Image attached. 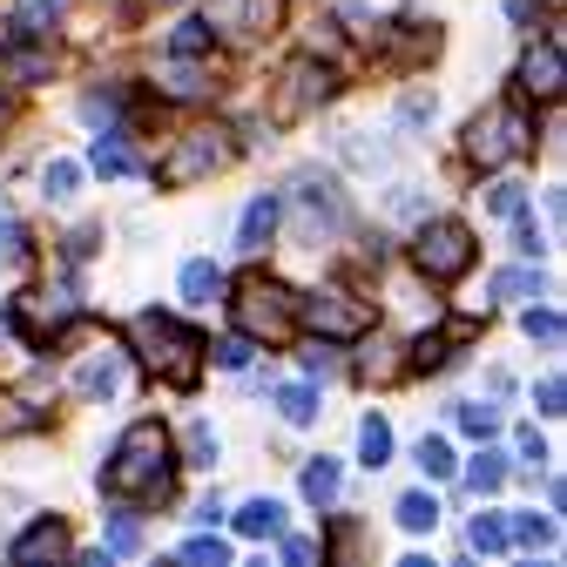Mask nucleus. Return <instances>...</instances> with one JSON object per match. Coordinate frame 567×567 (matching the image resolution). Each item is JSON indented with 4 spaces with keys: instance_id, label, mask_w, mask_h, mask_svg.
I'll use <instances>...</instances> for the list:
<instances>
[{
    "instance_id": "obj_1",
    "label": "nucleus",
    "mask_w": 567,
    "mask_h": 567,
    "mask_svg": "<svg viewBox=\"0 0 567 567\" xmlns=\"http://www.w3.org/2000/svg\"><path fill=\"white\" fill-rule=\"evenodd\" d=\"M102 486L122 493V501H128V493H163L169 486V433L156 419H135L128 433L115 440V460L102 466Z\"/></svg>"
},
{
    "instance_id": "obj_2",
    "label": "nucleus",
    "mask_w": 567,
    "mask_h": 567,
    "mask_svg": "<svg viewBox=\"0 0 567 567\" xmlns=\"http://www.w3.org/2000/svg\"><path fill=\"white\" fill-rule=\"evenodd\" d=\"M527 135H534V115H527L520 102H493V109L473 115V128H466V156L493 169V163L520 156V150H527Z\"/></svg>"
},
{
    "instance_id": "obj_3",
    "label": "nucleus",
    "mask_w": 567,
    "mask_h": 567,
    "mask_svg": "<svg viewBox=\"0 0 567 567\" xmlns=\"http://www.w3.org/2000/svg\"><path fill=\"white\" fill-rule=\"evenodd\" d=\"M237 298H244V305H237V318H244V338H291V324H298V298L284 291V284H264V277H250Z\"/></svg>"
},
{
    "instance_id": "obj_4",
    "label": "nucleus",
    "mask_w": 567,
    "mask_h": 567,
    "mask_svg": "<svg viewBox=\"0 0 567 567\" xmlns=\"http://www.w3.org/2000/svg\"><path fill=\"white\" fill-rule=\"evenodd\" d=\"M412 257H419L425 277H440V284H446V277H460V270L473 264V230L453 224V217H440V224H425V230H419Z\"/></svg>"
},
{
    "instance_id": "obj_5",
    "label": "nucleus",
    "mask_w": 567,
    "mask_h": 567,
    "mask_svg": "<svg viewBox=\"0 0 567 567\" xmlns=\"http://www.w3.org/2000/svg\"><path fill=\"white\" fill-rule=\"evenodd\" d=\"M298 318L318 324L324 338H359V331L372 324V311H365V305H351L344 291H311V298H298Z\"/></svg>"
},
{
    "instance_id": "obj_6",
    "label": "nucleus",
    "mask_w": 567,
    "mask_h": 567,
    "mask_svg": "<svg viewBox=\"0 0 567 567\" xmlns=\"http://www.w3.org/2000/svg\"><path fill=\"white\" fill-rule=\"evenodd\" d=\"M520 89H527V95H560V48H554V41L520 61Z\"/></svg>"
},
{
    "instance_id": "obj_7",
    "label": "nucleus",
    "mask_w": 567,
    "mask_h": 567,
    "mask_svg": "<svg viewBox=\"0 0 567 567\" xmlns=\"http://www.w3.org/2000/svg\"><path fill=\"white\" fill-rule=\"evenodd\" d=\"M217 163H224V150H217L209 135H196V142H183V156L163 169V183H196L203 169H217Z\"/></svg>"
},
{
    "instance_id": "obj_8",
    "label": "nucleus",
    "mask_w": 567,
    "mask_h": 567,
    "mask_svg": "<svg viewBox=\"0 0 567 567\" xmlns=\"http://www.w3.org/2000/svg\"><path fill=\"white\" fill-rule=\"evenodd\" d=\"M270 230H277V196H257V203L244 209V224H237V250H264Z\"/></svg>"
},
{
    "instance_id": "obj_9",
    "label": "nucleus",
    "mask_w": 567,
    "mask_h": 567,
    "mask_svg": "<svg viewBox=\"0 0 567 567\" xmlns=\"http://www.w3.org/2000/svg\"><path fill=\"white\" fill-rule=\"evenodd\" d=\"M48 554H68V527L61 520H41L14 540V560H48Z\"/></svg>"
},
{
    "instance_id": "obj_10",
    "label": "nucleus",
    "mask_w": 567,
    "mask_h": 567,
    "mask_svg": "<svg viewBox=\"0 0 567 567\" xmlns=\"http://www.w3.org/2000/svg\"><path fill=\"white\" fill-rule=\"evenodd\" d=\"M183 298H189V305L224 298V270L209 264V257H189V264H183Z\"/></svg>"
},
{
    "instance_id": "obj_11",
    "label": "nucleus",
    "mask_w": 567,
    "mask_h": 567,
    "mask_svg": "<svg viewBox=\"0 0 567 567\" xmlns=\"http://www.w3.org/2000/svg\"><path fill=\"white\" fill-rule=\"evenodd\" d=\"M237 534H250V540H270V534H284V501H250V507L237 514Z\"/></svg>"
},
{
    "instance_id": "obj_12",
    "label": "nucleus",
    "mask_w": 567,
    "mask_h": 567,
    "mask_svg": "<svg viewBox=\"0 0 567 567\" xmlns=\"http://www.w3.org/2000/svg\"><path fill=\"white\" fill-rule=\"evenodd\" d=\"M291 82H298V95H291V115H298V109H311V102H324V95H331V68L298 61V68H291Z\"/></svg>"
},
{
    "instance_id": "obj_13",
    "label": "nucleus",
    "mask_w": 567,
    "mask_h": 567,
    "mask_svg": "<svg viewBox=\"0 0 567 567\" xmlns=\"http://www.w3.org/2000/svg\"><path fill=\"white\" fill-rule=\"evenodd\" d=\"M399 527L405 534H433L440 527V501H433V493H405V501H399Z\"/></svg>"
},
{
    "instance_id": "obj_14",
    "label": "nucleus",
    "mask_w": 567,
    "mask_h": 567,
    "mask_svg": "<svg viewBox=\"0 0 567 567\" xmlns=\"http://www.w3.org/2000/svg\"><path fill=\"white\" fill-rule=\"evenodd\" d=\"M277 412L291 425H311L318 419V385H277Z\"/></svg>"
},
{
    "instance_id": "obj_15",
    "label": "nucleus",
    "mask_w": 567,
    "mask_h": 567,
    "mask_svg": "<svg viewBox=\"0 0 567 567\" xmlns=\"http://www.w3.org/2000/svg\"><path fill=\"white\" fill-rule=\"evenodd\" d=\"M359 460H365L372 473L392 460V425H385V419H365V425H359Z\"/></svg>"
},
{
    "instance_id": "obj_16",
    "label": "nucleus",
    "mask_w": 567,
    "mask_h": 567,
    "mask_svg": "<svg viewBox=\"0 0 567 567\" xmlns=\"http://www.w3.org/2000/svg\"><path fill=\"white\" fill-rule=\"evenodd\" d=\"M298 486H305V501H318V507H331V501H338V460H311Z\"/></svg>"
},
{
    "instance_id": "obj_17",
    "label": "nucleus",
    "mask_w": 567,
    "mask_h": 567,
    "mask_svg": "<svg viewBox=\"0 0 567 567\" xmlns=\"http://www.w3.org/2000/svg\"><path fill=\"white\" fill-rule=\"evenodd\" d=\"M277 14V0H209V21H270Z\"/></svg>"
},
{
    "instance_id": "obj_18",
    "label": "nucleus",
    "mask_w": 567,
    "mask_h": 567,
    "mask_svg": "<svg viewBox=\"0 0 567 567\" xmlns=\"http://www.w3.org/2000/svg\"><path fill=\"white\" fill-rule=\"evenodd\" d=\"M466 547H473V554H507V520L480 514V520L466 527Z\"/></svg>"
},
{
    "instance_id": "obj_19",
    "label": "nucleus",
    "mask_w": 567,
    "mask_h": 567,
    "mask_svg": "<svg viewBox=\"0 0 567 567\" xmlns=\"http://www.w3.org/2000/svg\"><path fill=\"white\" fill-rule=\"evenodd\" d=\"M75 385H82L89 399H95V392H115V385H122V359H115V351H109V359L82 365V379H75Z\"/></svg>"
},
{
    "instance_id": "obj_20",
    "label": "nucleus",
    "mask_w": 567,
    "mask_h": 567,
    "mask_svg": "<svg viewBox=\"0 0 567 567\" xmlns=\"http://www.w3.org/2000/svg\"><path fill=\"white\" fill-rule=\"evenodd\" d=\"M501 480H507V466H501V453H480V460L466 466V486H473V493H501Z\"/></svg>"
},
{
    "instance_id": "obj_21",
    "label": "nucleus",
    "mask_w": 567,
    "mask_h": 567,
    "mask_svg": "<svg viewBox=\"0 0 567 567\" xmlns=\"http://www.w3.org/2000/svg\"><path fill=\"white\" fill-rule=\"evenodd\" d=\"M95 169H102V176H128V169H135V156L122 150V135H102V142H95Z\"/></svg>"
},
{
    "instance_id": "obj_22",
    "label": "nucleus",
    "mask_w": 567,
    "mask_h": 567,
    "mask_svg": "<svg viewBox=\"0 0 567 567\" xmlns=\"http://www.w3.org/2000/svg\"><path fill=\"white\" fill-rule=\"evenodd\" d=\"M61 21V0H21V28L28 34H48Z\"/></svg>"
},
{
    "instance_id": "obj_23",
    "label": "nucleus",
    "mask_w": 567,
    "mask_h": 567,
    "mask_svg": "<svg viewBox=\"0 0 567 567\" xmlns=\"http://www.w3.org/2000/svg\"><path fill=\"white\" fill-rule=\"evenodd\" d=\"M419 473L446 480V473H453V446H446V440H419Z\"/></svg>"
},
{
    "instance_id": "obj_24",
    "label": "nucleus",
    "mask_w": 567,
    "mask_h": 567,
    "mask_svg": "<svg viewBox=\"0 0 567 567\" xmlns=\"http://www.w3.org/2000/svg\"><path fill=\"white\" fill-rule=\"evenodd\" d=\"M527 291L540 298V277L534 270H501V277H493V298H527Z\"/></svg>"
},
{
    "instance_id": "obj_25",
    "label": "nucleus",
    "mask_w": 567,
    "mask_h": 567,
    "mask_svg": "<svg viewBox=\"0 0 567 567\" xmlns=\"http://www.w3.org/2000/svg\"><path fill=\"white\" fill-rule=\"evenodd\" d=\"M183 560H189V567H224V560H230V547H224V540H209V534H196V540L183 547Z\"/></svg>"
},
{
    "instance_id": "obj_26",
    "label": "nucleus",
    "mask_w": 567,
    "mask_h": 567,
    "mask_svg": "<svg viewBox=\"0 0 567 567\" xmlns=\"http://www.w3.org/2000/svg\"><path fill=\"white\" fill-rule=\"evenodd\" d=\"M507 540H527V547H547V540H554V520H540V514H520V520L507 527Z\"/></svg>"
},
{
    "instance_id": "obj_27",
    "label": "nucleus",
    "mask_w": 567,
    "mask_h": 567,
    "mask_svg": "<svg viewBox=\"0 0 567 567\" xmlns=\"http://www.w3.org/2000/svg\"><path fill=\"white\" fill-rule=\"evenodd\" d=\"M41 183H48V196H54V203H68V196H75V183H82V169H75V163H48V176H41Z\"/></svg>"
},
{
    "instance_id": "obj_28",
    "label": "nucleus",
    "mask_w": 567,
    "mask_h": 567,
    "mask_svg": "<svg viewBox=\"0 0 567 567\" xmlns=\"http://www.w3.org/2000/svg\"><path fill=\"white\" fill-rule=\"evenodd\" d=\"M460 425L473 440H486V433H501V412H493V405H460Z\"/></svg>"
},
{
    "instance_id": "obj_29",
    "label": "nucleus",
    "mask_w": 567,
    "mask_h": 567,
    "mask_svg": "<svg viewBox=\"0 0 567 567\" xmlns=\"http://www.w3.org/2000/svg\"><path fill=\"white\" fill-rule=\"evenodd\" d=\"M28 257V230L21 224H0V270H14Z\"/></svg>"
},
{
    "instance_id": "obj_30",
    "label": "nucleus",
    "mask_w": 567,
    "mask_h": 567,
    "mask_svg": "<svg viewBox=\"0 0 567 567\" xmlns=\"http://www.w3.org/2000/svg\"><path fill=\"white\" fill-rule=\"evenodd\" d=\"M135 540H142L135 514H115V527H109V547H102V554H135Z\"/></svg>"
},
{
    "instance_id": "obj_31",
    "label": "nucleus",
    "mask_w": 567,
    "mask_h": 567,
    "mask_svg": "<svg viewBox=\"0 0 567 567\" xmlns=\"http://www.w3.org/2000/svg\"><path fill=\"white\" fill-rule=\"evenodd\" d=\"M209 460H217V433L196 419V425H189V466H209Z\"/></svg>"
},
{
    "instance_id": "obj_32",
    "label": "nucleus",
    "mask_w": 567,
    "mask_h": 567,
    "mask_svg": "<svg viewBox=\"0 0 567 567\" xmlns=\"http://www.w3.org/2000/svg\"><path fill=\"white\" fill-rule=\"evenodd\" d=\"M217 365H224V372H244V365H250V338H224V344H217Z\"/></svg>"
},
{
    "instance_id": "obj_33",
    "label": "nucleus",
    "mask_w": 567,
    "mask_h": 567,
    "mask_svg": "<svg viewBox=\"0 0 567 567\" xmlns=\"http://www.w3.org/2000/svg\"><path fill=\"white\" fill-rule=\"evenodd\" d=\"M209 48V28H176L169 34V54H203Z\"/></svg>"
},
{
    "instance_id": "obj_34",
    "label": "nucleus",
    "mask_w": 567,
    "mask_h": 567,
    "mask_svg": "<svg viewBox=\"0 0 567 567\" xmlns=\"http://www.w3.org/2000/svg\"><path fill=\"white\" fill-rule=\"evenodd\" d=\"M493 209H501V217H527V196L514 183H501V189H493Z\"/></svg>"
},
{
    "instance_id": "obj_35",
    "label": "nucleus",
    "mask_w": 567,
    "mask_h": 567,
    "mask_svg": "<svg viewBox=\"0 0 567 567\" xmlns=\"http://www.w3.org/2000/svg\"><path fill=\"white\" fill-rule=\"evenodd\" d=\"M527 338H560V311H527Z\"/></svg>"
},
{
    "instance_id": "obj_36",
    "label": "nucleus",
    "mask_w": 567,
    "mask_h": 567,
    "mask_svg": "<svg viewBox=\"0 0 567 567\" xmlns=\"http://www.w3.org/2000/svg\"><path fill=\"white\" fill-rule=\"evenodd\" d=\"M514 466H527V473H534V466H547V446H540L534 433H520V460H514Z\"/></svg>"
},
{
    "instance_id": "obj_37",
    "label": "nucleus",
    "mask_w": 567,
    "mask_h": 567,
    "mask_svg": "<svg viewBox=\"0 0 567 567\" xmlns=\"http://www.w3.org/2000/svg\"><path fill=\"white\" fill-rule=\"evenodd\" d=\"M540 412H547V419L567 412V405H560V379H540Z\"/></svg>"
},
{
    "instance_id": "obj_38",
    "label": "nucleus",
    "mask_w": 567,
    "mask_h": 567,
    "mask_svg": "<svg viewBox=\"0 0 567 567\" xmlns=\"http://www.w3.org/2000/svg\"><path fill=\"white\" fill-rule=\"evenodd\" d=\"M311 554H318V540H305V534H291V540H284V560H298V567H305Z\"/></svg>"
},
{
    "instance_id": "obj_39",
    "label": "nucleus",
    "mask_w": 567,
    "mask_h": 567,
    "mask_svg": "<svg viewBox=\"0 0 567 567\" xmlns=\"http://www.w3.org/2000/svg\"><path fill=\"white\" fill-rule=\"evenodd\" d=\"M507 8H514V21H527V8H534V0H507Z\"/></svg>"
}]
</instances>
